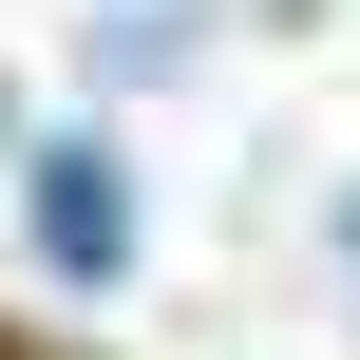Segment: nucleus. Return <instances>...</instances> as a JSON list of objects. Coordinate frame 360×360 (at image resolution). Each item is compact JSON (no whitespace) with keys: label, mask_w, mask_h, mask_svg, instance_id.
Listing matches in <instances>:
<instances>
[{"label":"nucleus","mask_w":360,"mask_h":360,"mask_svg":"<svg viewBox=\"0 0 360 360\" xmlns=\"http://www.w3.org/2000/svg\"><path fill=\"white\" fill-rule=\"evenodd\" d=\"M342 285H360V190H342Z\"/></svg>","instance_id":"2"},{"label":"nucleus","mask_w":360,"mask_h":360,"mask_svg":"<svg viewBox=\"0 0 360 360\" xmlns=\"http://www.w3.org/2000/svg\"><path fill=\"white\" fill-rule=\"evenodd\" d=\"M19 209H38V266H76V285H114V266H133V171H114V152H76V133H57V152L19 171Z\"/></svg>","instance_id":"1"}]
</instances>
